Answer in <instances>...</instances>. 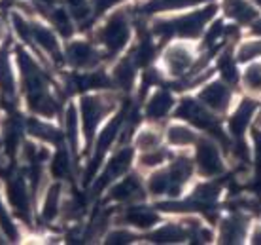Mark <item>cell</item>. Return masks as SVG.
Here are the masks:
<instances>
[{"label": "cell", "mask_w": 261, "mask_h": 245, "mask_svg": "<svg viewBox=\"0 0 261 245\" xmlns=\"http://www.w3.org/2000/svg\"><path fill=\"white\" fill-rule=\"evenodd\" d=\"M254 103L252 101H244L239 108H237V113L233 114V118H231V131L235 133V135H242V131L248 127L250 124V118H252V114H254Z\"/></svg>", "instance_id": "15"}, {"label": "cell", "mask_w": 261, "mask_h": 245, "mask_svg": "<svg viewBox=\"0 0 261 245\" xmlns=\"http://www.w3.org/2000/svg\"><path fill=\"white\" fill-rule=\"evenodd\" d=\"M100 36H102V42H105L110 52H119L125 46L127 38H129V27H127L123 13L114 15L110 23L102 29Z\"/></svg>", "instance_id": "2"}, {"label": "cell", "mask_w": 261, "mask_h": 245, "mask_svg": "<svg viewBox=\"0 0 261 245\" xmlns=\"http://www.w3.org/2000/svg\"><path fill=\"white\" fill-rule=\"evenodd\" d=\"M254 152H255V162L261 169V131L254 133Z\"/></svg>", "instance_id": "40"}, {"label": "cell", "mask_w": 261, "mask_h": 245, "mask_svg": "<svg viewBox=\"0 0 261 245\" xmlns=\"http://www.w3.org/2000/svg\"><path fill=\"white\" fill-rule=\"evenodd\" d=\"M0 90L4 93L6 99H12L13 97V76H12V69H10V63H8L6 55L0 57Z\"/></svg>", "instance_id": "20"}, {"label": "cell", "mask_w": 261, "mask_h": 245, "mask_svg": "<svg viewBox=\"0 0 261 245\" xmlns=\"http://www.w3.org/2000/svg\"><path fill=\"white\" fill-rule=\"evenodd\" d=\"M259 4H261V0H259Z\"/></svg>", "instance_id": "45"}, {"label": "cell", "mask_w": 261, "mask_h": 245, "mask_svg": "<svg viewBox=\"0 0 261 245\" xmlns=\"http://www.w3.org/2000/svg\"><path fill=\"white\" fill-rule=\"evenodd\" d=\"M70 171V164H68V156L65 150H59V154L53 160V173L55 177H66Z\"/></svg>", "instance_id": "31"}, {"label": "cell", "mask_w": 261, "mask_h": 245, "mask_svg": "<svg viewBox=\"0 0 261 245\" xmlns=\"http://www.w3.org/2000/svg\"><path fill=\"white\" fill-rule=\"evenodd\" d=\"M135 69L130 65V61H121L116 69V74H114V78L118 82L119 87H123V90H129L130 84H133V78H135V73H133Z\"/></svg>", "instance_id": "26"}, {"label": "cell", "mask_w": 261, "mask_h": 245, "mask_svg": "<svg viewBox=\"0 0 261 245\" xmlns=\"http://www.w3.org/2000/svg\"><path fill=\"white\" fill-rule=\"evenodd\" d=\"M119 0H93V4H95V10L97 12H105L108 8H112L114 4H118Z\"/></svg>", "instance_id": "41"}, {"label": "cell", "mask_w": 261, "mask_h": 245, "mask_svg": "<svg viewBox=\"0 0 261 245\" xmlns=\"http://www.w3.org/2000/svg\"><path fill=\"white\" fill-rule=\"evenodd\" d=\"M68 57L76 66H91L98 61L97 52L87 42H74V44H70Z\"/></svg>", "instance_id": "10"}, {"label": "cell", "mask_w": 261, "mask_h": 245, "mask_svg": "<svg viewBox=\"0 0 261 245\" xmlns=\"http://www.w3.org/2000/svg\"><path fill=\"white\" fill-rule=\"evenodd\" d=\"M12 23H13V29H15V33L19 34L21 40H29L33 36V27H29L25 23V19L21 17L19 13H13L12 15Z\"/></svg>", "instance_id": "33"}, {"label": "cell", "mask_w": 261, "mask_h": 245, "mask_svg": "<svg viewBox=\"0 0 261 245\" xmlns=\"http://www.w3.org/2000/svg\"><path fill=\"white\" fill-rule=\"evenodd\" d=\"M197 160H199V166H201L202 173H206V175H216V173L222 171L220 152H218V148L212 143H202L199 146Z\"/></svg>", "instance_id": "5"}, {"label": "cell", "mask_w": 261, "mask_h": 245, "mask_svg": "<svg viewBox=\"0 0 261 245\" xmlns=\"http://www.w3.org/2000/svg\"><path fill=\"white\" fill-rule=\"evenodd\" d=\"M167 154L163 150H157V148H151V150H146L142 158H140V164L142 166H157V164H161L163 158Z\"/></svg>", "instance_id": "35"}, {"label": "cell", "mask_w": 261, "mask_h": 245, "mask_svg": "<svg viewBox=\"0 0 261 245\" xmlns=\"http://www.w3.org/2000/svg\"><path fill=\"white\" fill-rule=\"evenodd\" d=\"M178 114H180L182 118L190 120L191 124H195V126H199V127H206V129H212V127H214V120L210 118V114L206 113L199 103H195V101H191V99L184 101Z\"/></svg>", "instance_id": "4"}, {"label": "cell", "mask_w": 261, "mask_h": 245, "mask_svg": "<svg viewBox=\"0 0 261 245\" xmlns=\"http://www.w3.org/2000/svg\"><path fill=\"white\" fill-rule=\"evenodd\" d=\"M137 145H138V148H142V150L157 148V145H159V135H157L155 131H151V129H146V131L140 133V137L137 139Z\"/></svg>", "instance_id": "30"}, {"label": "cell", "mask_w": 261, "mask_h": 245, "mask_svg": "<svg viewBox=\"0 0 261 245\" xmlns=\"http://www.w3.org/2000/svg\"><path fill=\"white\" fill-rule=\"evenodd\" d=\"M174 105V99L170 97V93L167 92H159L153 95V99L148 103V108H146V113L150 118H163L169 114V110L172 108Z\"/></svg>", "instance_id": "13"}, {"label": "cell", "mask_w": 261, "mask_h": 245, "mask_svg": "<svg viewBox=\"0 0 261 245\" xmlns=\"http://www.w3.org/2000/svg\"><path fill=\"white\" fill-rule=\"evenodd\" d=\"M248 225L242 215H233L222 225V239L225 243H237L246 236Z\"/></svg>", "instance_id": "7"}, {"label": "cell", "mask_w": 261, "mask_h": 245, "mask_svg": "<svg viewBox=\"0 0 261 245\" xmlns=\"http://www.w3.org/2000/svg\"><path fill=\"white\" fill-rule=\"evenodd\" d=\"M4 36V23H2V19H0V38Z\"/></svg>", "instance_id": "44"}, {"label": "cell", "mask_w": 261, "mask_h": 245, "mask_svg": "<svg viewBox=\"0 0 261 245\" xmlns=\"http://www.w3.org/2000/svg\"><path fill=\"white\" fill-rule=\"evenodd\" d=\"M127 220L130 225L140 226V228H150L157 222V213L148 209V207H133L127 211Z\"/></svg>", "instance_id": "17"}, {"label": "cell", "mask_w": 261, "mask_h": 245, "mask_svg": "<svg viewBox=\"0 0 261 245\" xmlns=\"http://www.w3.org/2000/svg\"><path fill=\"white\" fill-rule=\"evenodd\" d=\"M0 226L6 230V234L10 236V238L15 239V236H17L15 226L12 225V220L8 219V213H6V209H4V206H2V202H0Z\"/></svg>", "instance_id": "37"}, {"label": "cell", "mask_w": 261, "mask_h": 245, "mask_svg": "<svg viewBox=\"0 0 261 245\" xmlns=\"http://www.w3.org/2000/svg\"><path fill=\"white\" fill-rule=\"evenodd\" d=\"M169 141L172 145L178 146H188L195 141V133L191 131L190 127L184 126H172L169 129Z\"/></svg>", "instance_id": "24"}, {"label": "cell", "mask_w": 261, "mask_h": 245, "mask_svg": "<svg viewBox=\"0 0 261 245\" xmlns=\"http://www.w3.org/2000/svg\"><path fill=\"white\" fill-rule=\"evenodd\" d=\"M82 113H84L85 133L91 135V133L95 131L97 124L100 122V118L105 116L106 106H105V103L100 99H97V97H85V99L82 101Z\"/></svg>", "instance_id": "3"}, {"label": "cell", "mask_w": 261, "mask_h": 245, "mask_svg": "<svg viewBox=\"0 0 261 245\" xmlns=\"http://www.w3.org/2000/svg\"><path fill=\"white\" fill-rule=\"evenodd\" d=\"M244 86L250 93L254 95H261V65L255 63V65H250L246 71H244Z\"/></svg>", "instance_id": "21"}, {"label": "cell", "mask_w": 261, "mask_h": 245, "mask_svg": "<svg viewBox=\"0 0 261 245\" xmlns=\"http://www.w3.org/2000/svg\"><path fill=\"white\" fill-rule=\"evenodd\" d=\"M8 196L12 202L13 209L19 213L23 219L29 220V198H27V188L21 179H12L8 185Z\"/></svg>", "instance_id": "8"}, {"label": "cell", "mask_w": 261, "mask_h": 245, "mask_svg": "<svg viewBox=\"0 0 261 245\" xmlns=\"http://www.w3.org/2000/svg\"><path fill=\"white\" fill-rule=\"evenodd\" d=\"M112 198L119 199V202H133V199L142 198V186H140L137 177H129L114 188Z\"/></svg>", "instance_id": "12"}, {"label": "cell", "mask_w": 261, "mask_h": 245, "mask_svg": "<svg viewBox=\"0 0 261 245\" xmlns=\"http://www.w3.org/2000/svg\"><path fill=\"white\" fill-rule=\"evenodd\" d=\"M252 241H254V243H261V226L254 232V236H252Z\"/></svg>", "instance_id": "42"}, {"label": "cell", "mask_w": 261, "mask_h": 245, "mask_svg": "<svg viewBox=\"0 0 261 245\" xmlns=\"http://www.w3.org/2000/svg\"><path fill=\"white\" fill-rule=\"evenodd\" d=\"M66 135L70 139V145L76 146V141H78V116H76L74 106H68V110H66Z\"/></svg>", "instance_id": "27"}, {"label": "cell", "mask_w": 261, "mask_h": 245, "mask_svg": "<svg viewBox=\"0 0 261 245\" xmlns=\"http://www.w3.org/2000/svg\"><path fill=\"white\" fill-rule=\"evenodd\" d=\"M186 238V230H184L182 226H176V225H167L163 226L161 230H157L151 239H155V241H163V243H169V241H182Z\"/></svg>", "instance_id": "22"}, {"label": "cell", "mask_w": 261, "mask_h": 245, "mask_svg": "<svg viewBox=\"0 0 261 245\" xmlns=\"http://www.w3.org/2000/svg\"><path fill=\"white\" fill-rule=\"evenodd\" d=\"M225 10H227L231 17H235L241 23H250V21H254L257 17V12L250 6L246 0H227Z\"/></svg>", "instance_id": "14"}, {"label": "cell", "mask_w": 261, "mask_h": 245, "mask_svg": "<svg viewBox=\"0 0 261 245\" xmlns=\"http://www.w3.org/2000/svg\"><path fill=\"white\" fill-rule=\"evenodd\" d=\"M261 57V38L246 40L242 42V46L237 52V59L239 61H252Z\"/></svg>", "instance_id": "25"}, {"label": "cell", "mask_w": 261, "mask_h": 245, "mask_svg": "<svg viewBox=\"0 0 261 245\" xmlns=\"http://www.w3.org/2000/svg\"><path fill=\"white\" fill-rule=\"evenodd\" d=\"M130 158H133V152H130L129 148L119 150V152L114 156V160H112V164L108 166V169H106L105 177H102V183H98L97 190L98 188H102L105 185H108V183L114 181L116 177H119L121 173L127 171V167H129V164H130Z\"/></svg>", "instance_id": "9"}, {"label": "cell", "mask_w": 261, "mask_h": 245, "mask_svg": "<svg viewBox=\"0 0 261 245\" xmlns=\"http://www.w3.org/2000/svg\"><path fill=\"white\" fill-rule=\"evenodd\" d=\"M29 129H31L33 135H36V137H40V139H44V141H49V143H57V141H59L57 129H53L51 126H47L44 122L31 120V122H29Z\"/></svg>", "instance_id": "23"}, {"label": "cell", "mask_w": 261, "mask_h": 245, "mask_svg": "<svg viewBox=\"0 0 261 245\" xmlns=\"http://www.w3.org/2000/svg\"><path fill=\"white\" fill-rule=\"evenodd\" d=\"M165 59L172 74H182L191 65V52L184 46H172L165 53Z\"/></svg>", "instance_id": "11"}, {"label": "cell", "mask_w": 261, "mask_h": 245, "mask_svg": "<svg viewBox=\"0 0 261 245\" xmlns=\"http://www.w3.org/2000/svg\"><path fill=\"white\" fill-rule=\"evenodd\" d=\"M229 90L223 86L222 82H216V84H210L204 92L201 93V99L204 101V105H208L210 108L214 110H223L229 103Z\"/></svg>", "instance_id": "6"}, {"label": "cell", "mask_w": 261, "mask_h": 245, "mask_svg": "<svg viewBox=\"0 0 261 245\" xmlns=\"http://www.w3.org/2000/svg\"><path fill=\"white\" fill-rule=\"evenodd\" d=\"M190 173H191V164L188 162V160H178V162H174L172 169H170V175L174 177L176 183L186 181V177H188Z\"/></svg>", "instance_id": "32"}, {"label": "cell", "mask_w": 261, "mask_h": 245, "mask_svg": "<svg viewBox=\"0 0 261 245\" xmlns=\"http://www.w3.org/2000/svg\"><path fill=\"white\" fill-rule=\"evenodd\" d=\"M151 55H153V48H151V44L148 40H144L142 44L138 46L137 53H135V61H137L138 65H146L151 59Z\"/></svg>", "instance_id": "34"}, {"label": "cell", "mask_w": 261, "mask_h": 245, "mask_svg": "<svg viewBox=\"0 0 261 245\" xmlns=\"http://www.w3.org/2000/svg\"><path fill=\"white\" fill-rule=\"evenodd\" d=\"M216 198H218V188H216L214 185H201L195 190V199L197 202H201L202 206L212 204Z\"/></svg>", "instance_id": "28"}, {"label": "cell", "mask_w": 261, "mask_h": 245, "mask_svg": "<svg viewBox=\"0 0 261 245\" xmlns=\"http://www.w3.org/2000/svg\"><path fill=\"white\" fill-rule=\"evenodd\" d=\"M202 0H151L144 6V12L153 13L161 10H178V8H188L193 4H199Z\"/></svg>", "instance_id": "18"}, {"label": "cell", "mask_w": 261, "mask_h": 245, "mask_svg": "<svg viewBox=\"0 0 261 245\" xmlns=\"http://www.w3.org/2000/svg\"><path fill=\"white\" fill-rule=\"evenodd\" d=\"M53 21H55V25L61 29V33L70 34L72 27H70V19H68L66 12H63V10H55V13H53Z\"/></svg>", "instance_id": "36"}, {"label": "cell", "mask_w": 261, "mask_h": 245, "mask_svg": "<svg viewBox=\"0 0 261 245\" xmlns=\"http://www.w3.org/2000/svg\"><path fill=\"white\" fill-rule=\"evenodd\" d=\"M220 69H222V73H223V76L227 80H235L237 78V74H235V66H233V61L231 59H222L220 61Z\"/></svg>", "instance_id": "38"}, {"label": "cell", "mask_w": 261, "mask_h": 245, "mask_svg": "<svg viewBox=\"0 0 261 245\" xmlns=\"http://www.w3.org/2000/svg\"><path fill=\"white\" fill-rule=\"evenodd\" d=\"M33 36H34V40L38 42L40 46L46 50V52L51 53L53 59H61L59 46H57L55 34H53L49 29H46V27H33Z\"/></svg>", "instance_id": "16"}, {"label": "cell", "mask_w": 261, "mask_h": 245, "mask_svg": "<svg viewBox=\"0 0 261 245\" xmlns=\"http://www.w3.org/2000/svg\"><path fill=\"white\" fill-rule=\"evenodd\" d=\"M130 239H133V236L127 232H114L108 238V243H129Z\"/></svg>", "instance_id": "39"}, {"label": "cell", "mask_w": 261, "mask_h": 245, "mask_svg": "<svg viewBox=\"0 0 261 245\" xmlns=\"http://www.w3.org/2000/svg\"><path fill=\"white\" fill-rule=\"evenodd\" d=\"M176 188V181L170 175V171L167 173H157L153 175L150 181V190L153 194H165V192H172Z\"/></svg>", "instance_id": "19"}, {"label": "cell", "mask_w": 261, "mask_h": 245, "mask_svg": "<svg viewBox=\"0 0 261 245\" xmlns=\"http://www.w3.org/2000/svg\"><path fill=\"white\" fill-rule=\"evenodd\" d=\"M57 204H59V186H53L51 190H49V194H47L46 206H44V217H46L47 220L55 217Z\"/></svg>", "instance_id": "29"}, {"label": "cell", "mask_w": 261, "mask_h": 245, "mask_svg": "<svg viewBox=\"0 0 261 245\" xmlns=\"http://www.w3.org/2000/svg\"><path fill=\"white\" fill-rule=\"evenodd\" d=\"M216 8L210 6L202 12L190 13V15H184L176 21H165V23H157L155 33L163 34V36H170V34H182V36H197L202 31L204 23L212 17Z\"/></svg>", "instance_id": "1"}, {"label": "cell", "mask_w": 261, "mask_h": 245, "mask_svg": "<svg viewBox=\"0 0 261 245\" xmlns=\"http://www.w3.org/2000/svg\"><path fill=\"white\" fill-rule=\"evenodd\" d=\"M72 4V8H78V6H84L85 4V0H68Z\"/></svg>", "instance_id": "43"}]
</instances>
